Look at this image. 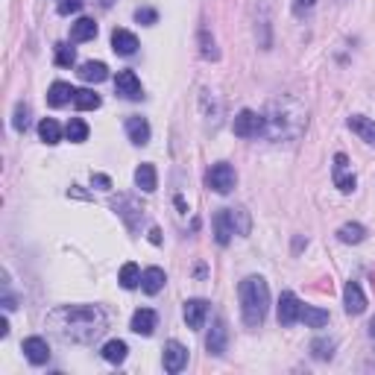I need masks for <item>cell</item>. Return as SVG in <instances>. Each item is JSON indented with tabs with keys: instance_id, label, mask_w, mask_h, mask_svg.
<instances>
[{
	"instance_id": "obj_11",
	"label": "cell",
	"mask_w": 375,
	"mask_h": 375,
	"mask_svg": "<svg viewBox=\"0 0 375 375\" xmlns=\"http://www.w3.org/2000/svg\"><path fill=\"white\" fill-rule=\"evenodd\" d=\"M234 220H232V208H220L214 214V241L220 246H229V241L234 238Z\"/></svg>"
},
{
	"instance_id": "obj_21",
	"label": "cell",
	"mask_w": 375,
	"mask_h": 375,
	"mask_svg": "<svg viewBox=\"0 0 375 375\" xmlns=\"http://www.w3.org/2000/svg\"><path fill=\"white\" fill-rule=\"evenodd\" d=\"M164 281H168V276H164L161 267H147L144 276H141V290L150 293V296H156V293H161Z\"/></svg>"
},
{
	"instance_id": "obj_6",
	"label": "cell",
	"mask_w": 375,
	"mask_h": 375,
	"mask_svg": "<svg viewBox=\"0 0 375 375\" xmlns=\"http://www.w3.org/2000/svg\"><path fill=\"white\" fill-rule=\"evenodd\" d=\"M114 94L126 100H141L144 97V88H141V79L135 70H117L114 77Z\"/></svg>"
},
{
	"instance_id": "obj_10",
	"label": "cell",
	"mask_w": 375,
	"mask_h": 375,
	"mask_svg": "<svg viewBox=\"0 0 375 375\" xmlns=\"http://www.w3.org/2000/svg\"><path fill=\"white\" fill-rule=\"evenodd\" d=\"M302 320V302L293 290H285L278 299V323L281 325H293Z\"/></svg>"
},
{
	"instance_id": "obj_18",
	"label": "cell",
	"mask_w": 375,
	"mask_h": 375,
	"mask_svg": "<svg viewBox=\"0 0 375 375\" xmlns=\"http://www.w3.org/2000/svg\"><path fill=\"white\" fill-rule=\"evenodd\" d=\"M74 97H77V88H70V82H53L50 91H47V105L50 109H62Z\"/></svg>"
},
{
	"instance_id": "obj_41",
	"label": "cell",
	"mask_w": 375,
	"mask_h": 375,
	"mask_svg": "<svg viewBox=\"0 0 375 375\" xmlns=\"http://www.w3.org/2000/svg\"><path fill=\"white\" fill-rule=\"evenodd\" d=\"M150 241L152 243H161V232L159 229H150Z\"/></svg>"
},
{
	"instance_id": "obj_15",
	"label": "cell",
	"mask_w": 375,
	"mask_h": 375,
	"mask_svg": "<svg viewBox=\"0 0 375 375\" xmlns=\"http://www.w3.org/2000/svg\"><path fill=\"white\" fill-rule=\"evenodd\" d=\"M208 302L205 299H188L185 302V323H188V328H203L205 325V320H208Z\"/></svg>"
},
{
	"instance_id": "obj_20",
	"label": "cell",
	"mask_w": 375,
	"mask_h": 375,
	"mask_svg": "<svg viewBox=\"0 0 375 375\" xmlns=\"http://www.w3.org/2000/svg\"><path fill=\"white\" fill-rule=\"evenodd\" d=\"M126 135L132 144L138 147H144L147 141H150V123H147V117H126Z\"/></svg>"
},
{
	"instance_id": "obj_36",
	"label": "cell",
	"mask_w": 375,
	"mask_h": 375,
	"mask_svg": "<svg viewBox=\"0 0 375 375\" xmlns=\"http://www.w3.org/2000/svg\"><path fill=\"white\" fill-rule=\"evenodd\" d=\"M135 21H138V23H144V27H152V23L159 21V12H156V9H150V6L135 9Z\"/></svg>"
},
{
	"instance_id": "obj_12",
	"label": "cell",
	"mask_w": 375,
	"mask_h": 375,
	"mask_svg": "<svg viewBox=\"0 0 375 375\" xmlns=\"http://www.w3.org/2000/svg\"><path fill=\"white\" fill-rule=\"evenodd\" d=\"M21 349H23V358H27L30 363H35V367H41V363L50 361V346H47L44 337H27Z\"/></svg>"
},
{
	"instance_id": "obj_33",
	"label": "cell",
	"mask_w": 375,
	"mask_h": 375,
	"mask_svg": "<svg viewBox=\"0 0 375 375\" xmlns=\"http://www.w3.org/2000/svg\"><path fill=\"white\" fill-rule=\"evenodd\" d=\"M232 220H234V232H238L241 238H246V234H250V229H252V217H250V211H246L243 205L232 208Z\"/></svg>"
},
{
	"instance_id": "obj_13",
	"label": "cell",
	"mask_w": 375,
	"mask_h": 375,
	"mask_svg": "<svg viewBox=\"0 0 375 375\" xmlns=\"http://www.w3.org/2000/svg\"><path fill=\"white\" fill-rule=\"evenodd\" d=\"M109 205H112V208L117 211V214H121V217L126 220V226L132 229V232H135V226H138V220L144 217V211H141V208L135 205V199H132V196H117V199H112Z\"/></svg>"
},
{
	"instance_id": "obj_23",
	"label": "cell",
	"mask_w": 375,
	"mask_h": 375,
	"mask_svg": "<svg viewBox=\"0 0 375 375\" xmlns=\"http://www.w3.org/2000/svg\"><path fill=\"white\" fill-rule=\"evenodd\" d=\"M135 185L141 188L144 194H152L159 188V173L152 164H138V170H135Z\"/></svg>"
},
{
	"instance_id": "obj_17",
	"label": "cell",
	"mask_w": 375,
	"mask_h": 375,
	"mask_svg": "<svg viewBox=\"0 0 375 375\" xmlns=\"http://www.w3.org/2000/svg\"><path fill=\"white\" fill-rule=\"evenodd\" d=\"M112 50H114L117 56H132V53L138 50V35L117 27V30L112 32Z\"/></svg>"
},
{
	"instance_id": "obj_2",
	"label": "cell",
	"mask_w": 375,
	"mask_h": 375,
	"mask_svg": "<svg viewBox=\"0 0 375 375\" xmlns=\"http://www.w3.org/2000/svg\"><path fill=\"white\" fill-rule=\"evenodd\" d=\"M308 126V109L296 97H276L264 109V135L270 141H296Z\"/></svg>"
},
{
	"instance_id": "obj_16",
	"label": "cell",
	"mask_w": 375,
	"mask_h": 375,
	"mask_svg": "<svg viewBox=\"0 0 375 375\" xmlns=\"http://www.w3.org/2000/svg\"><path fill=\"white\" fill-rule=\"evenodd\" d=\"M156 323H159L156 311H152V308H138L132 314V323H129V328H132L135 334H141V337H150L152 332H156Z\"/></svg>"
},
{
	"instance_id": "obj_4",
	"label": "cell",
	"mask_w": 375,
	"mask_h": 375,
	"mask_svg": "<svg viewBox=\"0 0 375 375\" xmlns=\"http://www.w3.org/2000/svg\"><path fill=\"white\" fill-rule=\"evenodd\" d=\"M232 129H234V135H241V138H258V135H264V114H258V112H252V109H243V112L234 114Z\"/></svg>"
},
{
	"instance_id": "obj_40",
	"label": "cell",
	"mask_w": 375,
	"mask_h": 375,
	"mask_svg": "<svg viewBox=\"0 0 375 375\" xmlns=\"http://www.w3.org/2000/svg\"><path fill=\"white\" fill-rule=\"evenodd\" d=\"M91 182L97 185V188H103V191H109V188H112V179H109L105 173H94V176H91Z\"/></svg>"
},
{
	"instance_id": "obj_38",
	"label": "cell",
	"mask_w": 375,
	"mask_h": 375,
	"mask_svg": "<svg viewBox=\"0 0 375 375\" xmlns=\"http://www.w3.org/2000/svg\"><path fill=\"white\" fill-rule=\"evenodd\" d=\"M314 3H316V0H293V15L302 18L305 12H311V9H314Z\"/></svg>"
},
{
	"instance_id": "obj_42",
	"label": "cell",
	"mask_w": 375,
	"mask_h": 375,
	"mask_svg": "<svg viewBox=\"0 0 375 375\" xmlns=\"http://www.w3.org/2000/svg\"><path fill=\"white\" fill-rule=\"evenodd\" d=\"M9 334V323H6V316H3V320H0V337H6Z\"/></svg>"
},
{
	"instance_id": "obj_30",
	"label": "cell",
	"mask_w": 375,
	"mask_h": 375,
	"mask_svg": "<svg viewBox=\"0 0 375 375\" xmlns=\"http://www.w3.org/2000/svg\"><path fill=\"white\" fill-rule=\"evenodd\" d=\"M126 352H129V349H126L123 340H109V343L103 346L100 355L109 361V363H123V361H126Z\"/></svg>"
},
{
	"instance_id": "obj_27",
	"label": "cell",
	"mask_w": 375,
	"mask_h": 375,
	"mask_svg": "<svg viewBox=\"0 0 375 375\" xmlns=\"http://www.w3.org/2000/svg\"><path fill=\"white\" fill-rule=\"evenodd\" d=\"M302 323L308 328H325L328 325V311L314 308V305H302Z\"/></svg>"
},
{
	"instance_id": "obj_7",
	"label": "cell",
	"mask_w": 375,
	"mask_h": 375,
	"mask_svg": "<svg viewBox=\"0 0 375 375\" xmlns=\"http://www.w3.org/2000/svg\"><path fill=\"white\" fill-rule=\"evenodd\" d=\"M332 179H334V185H337L343 194H352V191H355L358 179H355V173L349 170V159H346V152H337V156H334V164H332Z\"/></svg>"
},
{
	"instance_id": "obj_37",
	"label": "cell",
	"mask_w": 375,
	"mask_h": 375,
	"mask_svg": "<svg viewBox=\"0 0 375 375\" xmlns=\"http://www.w3.org/2000/svg\"><path fill=\"white\" fill-rule=\"evenodd\" d=\"M82 3H85V0H59V15H74V12H79L82 9Z\"/></svg>"
},
{
	"instance_id": "obj_24",
	"label": "cell",
	"mask_w": 375,
	"mask_h": 375,
	"mask_svg": "<svg viewBox=\"0 0 375 375\" xmlns=\"http://www.w3.org/2000/svg\"><path fill=\"white\" fill-rule=\"evenodd\" d=\"M77 74L82 82H94V85H97V82L109 79V68H105V62H82Z\"/></svg>"
},
{
	"instance_id": "obj_43",
	"label": "cell",
	"mask_w": 375,
	"mask_h": 375,
	"mask_svg": "<svg viewBox=\"0 0 375 375\" xmlns=\"http://www.w3.org/2000/svg\"><path fill=\"white\" fill-rule=\"evenodd\" d=\"M369 337L375 340V316H372V320H369Z\"/></svg>"
},
{
	"instance_id": "obj_19",
	"label": "cell",
	"mask_w": 375,
	"mask_h": 375,
	"mask_svg": "<svg viewBox=\"0 0 375 375\" xmlns=\"http://www.w3.org/2000/svg\"><path fill=\"white\" fill-rule=\"evenodd\" d=\"M346 126L355 132L361 141H367V144H375V121L372 117H363V114H352Z\"/></svg>"
},
{
	"instance_id": "obj_39",
	"label": "cell",
	"mask_w": 375,
	"mask_h": 375,
	"mask_svg": "<svg viewBox=\"0 0 375 375\" xmlns=\"http://www.w3.org/2000/svg\"><path fill=\"white\" fill-rule=\"evenodd\" d=\"M199 39H203V56L205 59H217V50H214V41H208V32L203 30L199 32Z\"/></svg>"
},
{
	"instance_id": "obj_28",
	"label": "cell",
	"mask_w": 375,
	"mask_h": 375,
	"mask_svg": "<svg viewBox=\"0 0 375 375\" xmlns=\"http://www.w3.org/2000/svg\"><path fill=\"white\" fill-rule=\"evenodd\" d=\"M39 138L44 141V144H59V141H62V126H59L53 117H44V121L39 123Z\"/></svg>"
},
{
	"instance_id": "obj_32",
	"label": "cell",
	"mask_w": 375,
	"mask_h": 375,
	"mask_svg": "<svg viewBox=\"0 0 375 375\" xmlns=\"http://www.w3.org/2000/svg\"><path fill=\"white\" fill-rule=\"evenodd\" d=\"M74 105L79 112H91V109H100V94H94L91 88H79L77 97H74Z\"/></svg>"
},
{
	"instance_id": "obj_8",
	"label": "cell",
	"mask_w": 375,
	"mask_h": 375,
	"mask_svg": "<svg viewBox=\"0 0 375 375\" xmlns=\"http://www.w3.org/2000/svg\"><path fill=\"white\" fill-rule=\"evenodd\" d=\"M164 355H161V363H164V372H182L185 363H188V349L179 343V340H170V343H164Z\"/></svg>"
},
{
	"instance_id": "obj_26",
	"label": "cell",
	"mask_w": 375,
	"mask_h": 375,
	"mask_svg": "<svg viewBox=\"0 0 375 375\" xmlns=\"http://www.w3.org/2000/svg\"><path fill=\"white\" fill-rule=\"evenodd\" d=\"M367 238V229L361 226V223H343V226L337 229V241L340 243H361Z\"/></svg>"
},
{
	"instance_id": "obj_35",
	"label": "cell",
	"mask_w": 375,
	"mask_h": 375,
	"mask_svg": "<svg viewBox=\"0 0 375 375\" xmlns=\"http://www.w3.org/2000/svg\"><path fill=\"white\" fill-rule=\"evenodd\" d=\"M77 62V50L70 44H56V65L59 68H70Z\"/></svg>"
},
{
	"instance_id": "obj_5",
	"label": "cell",
	"mask_w": 375,
	"mask_h": 375,
	"mask_svg": "<svg viewBox=\"0 0 375 375\" xmlns=\"http://www.w3.org/2000/svg\"><path fill=\"white\" fill-rule=\"evenodd\" d=\"M205 179H208V188H211V191H217V194H229L232 188H234V182H238V173H234L232 164L217 161V164H211V170H208Z\"/></svg>"
},
{
	"instance_id": "obj_31",
	"label": "cell",
	"mask_w": 375,
	"mask_h": 375,
	"mask_svg": "<svg viewBox=\"0 0 375 375\" xmlns=\"http://www.w3.org/2000/svg\"><path fill=\"white\" fill-rule=\"evenodd\" d=\"M334 340L332 337H316L314 343H311V355L316 358V361H332L334 358Z\"/></svg>"
},
{
	"instance_id": "obj_25",
	"label": "cell",
	"mask_w": 375,
	"mask_h": 375,
	"mask_svg": "<svg viewBox=\"0 0 375 375\" xmlns=\"http://www.w3.org/2000/svg\"><path fill=\"white\" fill-rule=\"evenodd\" d=\"M141 267L138 264H132V261H126L123 267H121V273H117V281H121V287H126V290H135L138 285H141Z\"/></svg>"
},
{
	"instance_id": "obj_3",
	"label": "cell",
	"mask_w": 375,
	"mask_h": 375,
	"mask_svg": "<svg viewBox=\"0 0 375 375\" xmlns=\"http://www.w3.org/2000/svg\"><path fill=\"white\" fill-rule=\"evenodd\" d=\"M238 299H241V316L250 328H261L270 311V287L261 276H246L238 285Z\"/></svg>"
},
{
	"instance_id": "obj_22",
	"label": "cell",
	"mask_w": 375,
	"mask_h": 375,
	"mask_svg": "<svg viewBox=\"0 0 375 375\" xmlns=\"http://www.w3.org/2000/svg\"><path fill=\"white\" fill-rule=\"evenodd\" d=\"M91 39H97V23H94L91 18H77L74 23H70V41H91Z\"/></svg>"
},
{
	"instance_id": "obj_1",
	"label": "cell",
	"mask_w": 375,
	"mask_h": 375,
	"mask_svg": "<svg viewBox=\"0 0 375 375\" xmlns=\"http://www.w3.org/2000/svg\"><path fill=\"white\" fill-rule=\"evenodd\" d=\"M47 328L62 343L85 346L109 328V316L100 305H59L47 314Z\"/></svg>"
},
{
	"instance_id": "obj_14",
	"label": "cell",
	"mask_w": 375,
	"mask_h": 375,
	"mask_svg": "<svg viewBox=\"0 0 375 375\" xmlns=\"http://www.w3.org/2000/svg\"><path fill=\"white\" fill-rule=\"evenodd\" d=\"M343 305H346V314H352V316H358V314L367 311V296H363V290H361L358 281H346Z\"/></svg>"
},
{
	"instance_id": "obj_34",
	"label": "cell",
	"mask_w": 375,
	"mask_h": 375,
	"mask_svg": "<svg viewBox=\"0 0 375 375\" xmlns=\"http://www.w3.org/2000/svg\"><path fill=\"white\" fill-rule=\"evenodd\" d=\"M12 126H15V132H27V126H30V105H27V103H18V105H15V117H12Z\"/></svg>"
},
{
	"instance_id": "obj_9",
	"label": "cell",
	"mask_w": 375,
	"mask_h": 375,
	"mask_svg": "<svg viewBox=\"0 0 375 375\" xmlns=\"http://www.w3.org/2000/svg\"><path fill=\"white\" fill-rule=\"evenodd\" d=\"M226 346H229V328H226V320L223 316H214V323H211V332L205 337V349L211 355H226Z\"/></svg>"
},
{
	"instance_id": "obj_29",
	"label": "cell",
	"mask_w": 375,
	"mask_h": 375,
	"mask_svg": "<svg viewBox=\"0 0 375 375\" xmlns=\"http://www.w3.org/2000/svg\"><path fill=\"white\" fill-rule=\"evenodd\" d=\"M65 135L70 144H82V141H88V123L82 121V117H70L65 126Z\"/></svg>"
}]
</instances>
